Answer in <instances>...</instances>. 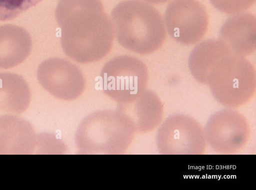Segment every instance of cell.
<instances>
[{
	"label": "cell",
	"mask_w": 256,
	"mask_h": 190,
	"mask_svg": "<svg viewBox=\"0 0 256 190\" xmlns=\"http://www.w3.org/2000/svg\"><path fill=\"white\" fill-rule=\"evenodd\" d=\"M256 0H210L218 10L228 14H236L251 8Z\"/></svg>",
	"instance_id": "16"
},
{
	"label": "cell",
	"mask_w": 256,
	"mask_h": 190,
	"mask_svg": "<svg viewBox=\"0 0 256 190\" xmlns=\"http://www.w3.org/2000/svg\"><path fill=\"white\" fill-rule=\"evenodd\" d=\"M42 0H0V20L14 19Z\"/></svg>",
	"instance_id": "15"
},
{
	"label": "cell",
	"mask_w": 256,
	"mask_h": 190,
	"mask_svg": "<svg viewBox=\"0 0 256 190\" xmlns=\"http://www.w3.org/2000/svg\"><path fill=\"white\" fill-rule=\"evenodd\" d=\"M164 21L168 35L183 45L198 43L208 30L207 10L197 0H173L166 9Z\"/></svg>",
	"instance_id": "7"
},
{
	"label": "cell",
	"mask_w": 256,
	"mask_h": 190,
	"mask_svg": "<svg viewBox=\"0 0 256 190\" xmlns=\"http://www.w3.org/2000/svg\"><path fill=\"white\" fill-rule=\"evenodd\" d=\"M206 143L204 129L200 124L184 114L167 118L156 135L158 149L162 154H202Z\"/></svg>",
	"instance_id": "6"
},
{
	"label": "cell",
	"mask_w": 256,
	"mask_h": 190,
	"mask_svg": "<svg viewBox=\"0 0 256 190\" xmlns=\"http://www.w3.org/2000/svg\"><path fill=\"white\" fill-rule=\"evenodd\" d=\"M136 131L130 120L118 109L98 111L81 122L76 145L84 154H122L130 144Z\"/></svg>",
	"instance_id": "3"
},
{
	"label": "cell",
	"mask_w": 256,
	"mask_h": 190,
	"mask_svg": "<svg viewBox=\"0 0 256 190\" xmlns=\"http://www.w3.org/2000/svg\"><path fill=\"white\" fill-rule=\"evenodd\" d=\"M232 53L219 39H210L202 41L192 51L188 60L190 71L199 83L207 84L210 71L220 57Z\"/></svg>",
	"instance_id": "14"
},
{
	"label": "cell",
	"mask_w": 256,
	"mask_h": 190,
	"mask_svg": "<svg viewBox=\"0 0 256 190\" xmlns=\"http://www.w3.org/2000/svg\"><path fill=\"white\" fill-rule=\"evenodd\" d=\"M37 77L44 89L64 100L77 98L84 88V79L80 70L62 58L52 57L42 61L38 67Z\"/></svg>",
	"instance_id": "9"
},
{
	"label": "cell",
	"mask_w": 256,
	"mask_h": 190,
	"mask_svg": "<svg viewBox=\"0 0 256 190\" xmlns=\"http://www.w3.org/2000/svg\"><path fill=\"white\" fill-rule=\"evenodd\" d=\"M56 18L62 50L72 60L96 62L110 50L114 28L100 0H60Z\"/></svg>",
	"instance_id": "1"
},
{
	"label": "cell",
	"mask_w": 256,
	"mask_h": 190,
	"mask_svg": "<svg viewBox=\"0 0 256 190\" xmlns=\"http://www.w3.org/2000/svg\"><path fill=\"white\" fill-rule=\"evenodd\" d=\"M114 31L119 43L140 54H148L162 45L166 31L164 19L156 7L139 0H126L112 9Z\"/></svg>",
	"instance_id": "2"
},
{
	"label": "cell",
	"mask_w": 256,
	"mask_h": 190,
	"mask_svg": "<svg viewBox=\"0 0 256 190\" xmlns=\"http://www.w3.org/2000/svg\"><path fill=\"white\" fill-rule=\"evenodd\" d=\"M206 84L220 103L230 108L240 107L248 102L255 93V68L245 57L230 52L215 62Z\"/></svg>",
	"instance_id": "4"
},
{
	"label": "cell",
	"mask_w": 256,
	"mask_h": 190,
	"mask_svg": "<svg viewBox=\"0 0 256 190\" xmlns=\"http://www.w3.org/2000/svg\"><path fill=\"white\" fill-rule=\"evenodd\" d=\"M104 93L120 104L135 100L146 90L148 79L147 66L138 58L116 56L107 62L100 73Z\"/></svg>",
	"instance_id": "5"
},
{
	"label": "cell",
	"mask_w": 256,
	"mask_h": 190,
	"mask_svg": "<svg viewBox=\"0 0 256 190\" xmlns=\"http://www.w3.org/2000/svg\"><path fill=\"white\" fill-rule=\"evenodd\" d=\"M32 46L29 33L14 24L0 26V68L14 67L28 56Z\"/></svg>",
	"instance_id": "12"
},
{
	"label": "cell",
	"mask_w": 256,
	"mask_h": 190,
	"mask_svg": "<svg viewBox=\"0 0 256 190\" xmlns=\"http://www.w3.org/2000/svg\"><path fill=\"white\" fill-rule=\"evenodd\" d=\"M28 83L20 75L0 73V117L24 111L30 101Z\"/></svg>",
	"instance_id": "13"
},
{
	"label": "cell",
	"mask_w": 256,
	"mask_h": 190,
	"mask_svg": "<svg viewBox=\"0 0 256 190\" xmlns=\"http://www.w3.org/2000/svg\"><path fill=\"white\" fill-rule=\"evenodd\" d=\"M234 54L247 56L256 49V17L252 13L234 14L220 27L219 38Z\"/></svg>",
	"instance_id": "10"
},
{
	"label": "cell",
	"mask_w": 256,
	"mask_h": 190,
	"mask_svg": "<svg viewBox=\"0 0 256 190\" xmlns=\"http://www.w3.org/2000/svg\"><path fill=\"white\" fill-rule=\"evenodd\" d=\"M118 110L126 114L136 131L146 133L154 129L163 116V105L157 95L146 89L135 100L119 104Z\"/></svg>",
	"instance_id": "11"
},
{
	"label": "cell",
	"mask_w": 256,
	"mask_h": 190,
	"mask_svg": "<svg viewBox=\"0 0 256 190\" xmlns=\"http://www.w3.org/2000/svg\"><path fill=\"white\" fill-rule=\"evenodd\" d=\"M204 133L206 142L216 152L236 154L246 146L250 136L246 119L231 109L220 111L208 121Z\"/></svg>",
	"instance_id": "8"
},
{
	"label": "cell",
	"mask_w": 256,
	"mask_h": 190,
	"mask_svg": "<svg viewBox=\"0 0 256 190\" xmlns=\"http://www.w3.org/2000/svg\"><path fill=\"white\" fill-rule=\"evenodd\" d=\"M146 2L154 4H162L170 0H143Z\"/></svg>",
	"instance_id": "17"
}]
</instances>
